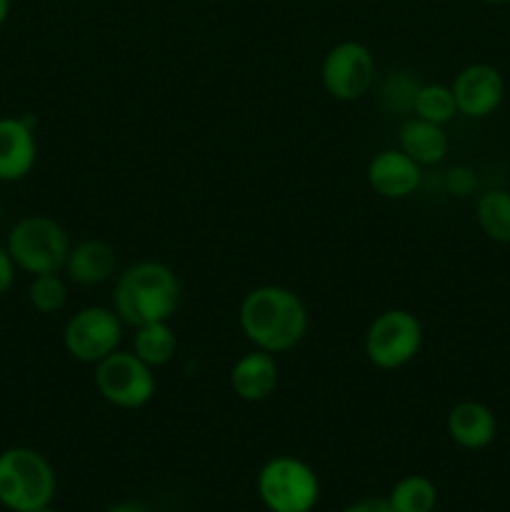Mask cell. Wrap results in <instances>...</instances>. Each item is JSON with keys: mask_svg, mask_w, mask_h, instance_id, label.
I'll return each instance as SVG.
<instances>
[{"mask_svg": "<svg viewBox=\"0 0 510 512\" xmlns=\"http://www.w3.org/2000/svg\"><path fill=\"white\" fill-rule=\"evenodd\" d=\"M340 512H393L385 498H360L355 503L345 505Z\"/></svg>", "mask_w": 510, "mask_h": 512, "instance_id": "25", "label": "cell"}, {"mask_svg": "<svg viewBox=\"0 0 510 512\" xmlns=\"http://www.w3.org/2000/svg\"><path fill=\"white\" fill-rule=\"evenodd\" d=\"M450 90L455 95L458 115L470 120L490 118L505 100V78L495 65L470 63L455 73Z\"/></svg>", "mask_w": 510, "mask_h": 512, "instance_id": "10", "label": "cell"}, {"mask_svg": "<svg viewBox=\"0 0 510 512\" xmlns=\"http://www.w3.org/2000/svg\"><path fill=\"white\" fill-rule=\"evenodd\" d=\"M280 368L275 355L265 350H250L240 355L230 368V390L243 403H263L278 390Z\"/></svg>", "mask_w": 510, "mask_h": 512, "instance_id": "13", "label": "cell"}, {"mask_svg": "<svg viewBox=\"0 0 510 512\" xmlns=\"http://www.w3.org/2000/svg\"><path fill=\"white\" fill-rule=\"evenodd\" d=\"M105 512H153L145 503H138V500H123V503L110 505Z\"/></svg>", "mask_w": 510, "mask_h": 512, "instance_id": "26", "label": "cell"}, {"mask_svg": "<svg viewBox=\"0 0 510 512\" xmlns=\"http://www.w3.org/2000/svg\"><path fill=\"white\" fill-rule=\"evenodd\" d=\"M418 80L410 73H390L380 83V103L385 110L398 115H413V100L418 93Z\"/></svg>", "mask_w": 510, "mask_h": 512, "instance_id": "22", "label": "cell"}, {"mask_svg": "<svg viewBox=\"0 0 510 512\" xmlns=\"http://www.w3.org/2000/svg\"><path fill=\"white\" fill-rule=\"evenodd\" d=\"M483 3H488V5H508L510 0H483Z\"/></svg>", "mask_w": 510, "mask_h": 512, "instance_id": "28", "label": "cell"}, {"mask_svg": "<svg viewBox=\"0 0 510 512\" xmlns=\"http://www.w3.org/2000/svg\"><path fill=\"white\" fill-rule=\"evenodd\" d=\"M15 263H13V258H10V253H8V248H3V245H0V298H3L5 293H8L10 288H13V283H15Z\"/></svg>", "mask_w": 510, "mask_h": 512, "instance_id": "24", "label": "cell"}, {"mask_svg": "<svg viewBox=\"0 0 510 512\" xmlns=\"http://www.w3.org/2000/svg\"><path fill=\"white\" fill-rule=\"evenodd\" d=\"M475 223L493 243L510 245V193L488 190L475 203Z\"/></svg>", "mask_w": 510, "mask_h": 512, "instance_id": "18", "label": "cell"}, {"mask_svg": "<svg viewBox=\"0 0 510 512\" xmlns=\"http://www.w3.org/2000/svg\"><path fill=\"white\" fill-rule=\"evenodd\" d=\"M63 273L68 275L70 283L83 285V288H95V285L108 283L118 273V250L108 240H78L70 248Z\"/></svg>", "mask_w": 510, "mask_h": 512, "instance_id": "15", "label": "cell"}, {"mask_svg": "<svg viewBox=\"0 0 510 512\" xmlns=\"http://www.w3.org/2000/svg\"><path fill=\"white\" fill-rule=\"evenodd\" d=\"M385 500L393 512H433L438 505V488L425 475H405Z\"/></svg>", "mask_w": 510, "mask_h": 512, "instance_id": "19", "label": "cell"}, {"mask_svg": "<svg viewBox=\"0 0 510 512\" xmlns=\"http://www.w3.org/2000/svg\"><path fill=\"white\" fill-rule=\"evenodd\" d=\"M240 333L255 350L280 355L300 345L308 333V308L285 285H258L248 290L238 308Z\"/></svg>", "mask_w": 510, "mask_h": 512, "instance_id": "1", "label": "cell"}, {"mask_svg": "<svg viewBox=\"0 0 510 512\" xmlns=\"http://www.w3.org/2000/svg\"><path fill=\"white\" fill-rule=\"evenodd\" d=\"M95 390L108 405L118 410H140L155 398L158 380L153 368L133 350H115L95 365Z\"/></svg>", "mask_w": 510, "mask_h": 512, "instance_id": "7", "label": "cell"}, {"mask_svg": "<svg viewBox=\"0 0 510 512\" xmlns=\"http://www.w3.org/2000/svg\"><path fill=\"white\" fill-rule=\"evenodd\" d=\"M448 438L463 450H485L498 438V418L478 400H460L445 415Z\"/></svg>", "mask_w": 510, "mask_h": 512, "instance_id": "14", "label": "cell"}, {"mask_svg": "<svg viewBox=\"0 0 510 512\" xmlns=\"http://www.w3.org/2000/svg\"><path fill=\"white\" fill-rule=\"evenodd\" d=\"M58 490L55 468L43 453L15 445L0 453V505L10 512L48 508Z\"/></svg>", "mask_w": 510, "mask_h": 512, "instance_id": "3", "label": "cell"}, {"mask_svg": "<svg viewBox=\"0 0 510 512\" xmlns=\"http://www.w3.org/2000/svg\"><path fill=\"white\" fill-rule=\"evenodd\" d=\"M370 190L385 200H405L418 193L423 183V168L400 148H385L370 158L365 168Z\"/></svg>", "mask_w": 510, "mask_h": 512, "instance_id": "12", "label": "cell"}, {"mask_svg": "<svg viewBox=\"0 0 510 512\" xmlns=\"http://www.w3.org/2000/svg\"><path fill=\"white\" fill-rule=\"evenodd\" d=\"M255 493L268 512H313L320 500V480L305 460L275 455L260 465Z\"/></svg>", "mask_w": 510, "mask_h": 512, "instance_id": "5", "label": "cell"}, {"mask_svg": "<svg viewBox=\"0 0 510 512\" xmlns=\"http://www.w3.org/2000/svg\"><path fill=\"white\" fill-rule=\"evenodd\" d=\"M125 323L113 308L88 305L70 315L63 328V348L75 363L98 365L123 343Z\"/></svg>", "mask_w": 510, "mask_h": 512, "instance_id": "9", "label": "cell"}, {"mask_svg": "<svg viewBox=\"0 0 510 512\" xmlns=\"http://www.w3.org/2000/svg\"><path fill=\"white\" fill-rule=\"evenodd\" d=\"M475 183H478V180H475V175L470 173L468 168H455L448 173V190L453 195H460V198L473 193Z\"/></svg>", "mask_w": 510, "mask_h": 512, "instance_id": "23", "label": "cell"}, {"mask_svg": "<svg viewBox=\"0 0 510 512\" xmlns=\"http://www.w3.org/2000/svg\"><path fill=\"white\" fill-rule=\"evenodd\" d=\"M175 350H178V335H175L170 320L133 328V353L153 370L168 365L175 358Z\"/></svg>", "mask_w": 510, "mask_h": 512, "instance_id": "17", "label": "cell"}, {"mask_svg": "<svg viewBox=\"0 0 510 512\" xmlns=\"http://www.w3.org/2000/svg\"><path fill=\"white\" fill-rule=\"evenodd\" d=\"M38 163L33 115H3L0 118V180L18 183L28 178Z\"/></svg>", "mask_w": 510, "mask_h": 512, "instance_id": "11", "label": "cell"}, {"mask_svg": "<svg viewBox=\"0 0 510 512\" xmlns=\"http://www.w3.org/2000/svg\"><path fill=\"white\" fill-rule=\"evenodd\" d=\"M423 323L405 308H390L370 320L363 338L365 358L378 370H400L423 348Z\"/></svg>", "mask_w": 510, "mask_h": 512, "instance_id": "6", "label": "cell"}, {"mask_svg": "<svg viewBox=\"0 0 510 512\" xmlns=\"http://www.w3.org/2000/svg\"><path fill=\"white\" fill-rule=\"evenodd\" d=\"M378 63L373 50L360 40H340L320 63V83L325 93L340 103H355L373 90Z\"/></svg>", "mask_w": 510, "mask_h": 512, "instance_id": "8", "label": "cell"}, {"mask_svg": "<svg viewBox=\"0 0 510 512\" xmlns=\"http://www.w3.org/2000/svg\"><path fill=\"white\" fill-rule=\"evenodd\" d=\"M5 248L15 268L28 275H43L63 273L73 243H70L68 230L55 218L25 215L10 228Z\"/></svg>", "mask_w": 510, "mask_h": 512, "instance_id": "4", "label": "cell"}, {"mask_svg": "<svg viewBox=\"0 0 510 512\" xmlns=\"http://www.w3.org/2000/svg\"><path fill=\"white\" fill-rule=\"evenodd\" d=\"M35 512H58V510H53V508H50V505H48V508H40V510H35Z\"/></svg>", "mask_w": 510, "mask_h": 512, "instance_id": "29", "label": "cell"}, {"mask_svg": "<svg viewBox=\"0 0 510 512\" xmlns=\"http://www.w3.org/2000/svg\"><path fill=\"white\" fill-rule=\"evenodd\" d=\"M398 148L420 168H428V165L443 163L450 150V140L443 125L408 115L398 128Z\"/></svg>", "mask_w": 510, "mask_h": 512, "instance_id": "16", "label": "cell"}, {"mask_svg": "<svg viewBox=\"0 0 510 512\" xmlns=\"http://www.w3.org/2000/svg\"><path fill=\"white\" fill-rule=\"evenodd\" d=\"M8 15H10V0H0V28L5 25Z\"/></svg>", "mask_w": 510, "mask_h": 512, "instance_id": "27", "label": "cell"}, {"mask_svg": "<svg viewBox=\"0 0 510 512\" xmlns=\"http://www.w3.org/2000/svg\"><path fill=\"white\" fill-rule=\"evenodd\" d=\"M180 298V278L160 260H138L128 265L113 285V310L130 328L170 320L180 308Z\"/></svg>", "mask_w": 510, "mask_h": 512, "instance_id": "2", "label": "cell"}, {"mask_svg": "<svg viewBox=\"0 0 510 512\" xmlns=\"http://www.w3.org/2000/svg\"><path fill=\"white\" fill-rule=\"evenodd\" d=\"M413 115L423 118L435 125H448L450 120L458 115V105H455V95L450 85L443 83H423L418 85V93L413 100Z\"/></svg>", "mask_w": 510, "mask_h": 512, "instance_id": "20", "label": "cell"}, {"mask_svg": "<svg viewBox=\"0 0 510 512\" xmlns=\"http://www.w3.org/2000/svg\"><path fill=\"white\" fill-rule=\"evenodd\" d=\"M28 303L35 313L55 315L68 303V283L60 273L33 275L28 285Z\"/></svg>", "mask_w": 510, "mask_h": 512, "instance_id": "21", "label": "cell"}]
</instances>
